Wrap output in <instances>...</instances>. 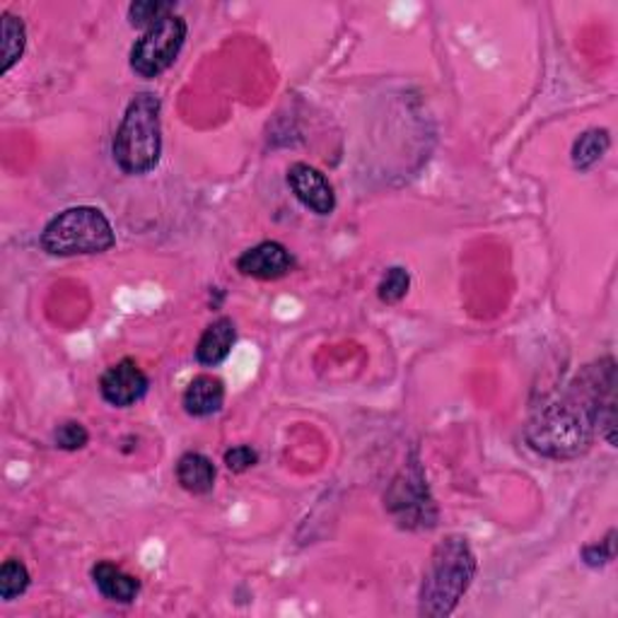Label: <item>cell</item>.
Instances as JSON below:
<instances>
[{
    "label": "cell",
    "mask_w": 618,
    "mask_h": 618,
    "mask_svg": "<svg viewBox=\"0 0 618 618\" xmlns=\"http://www.w3.org/2000/svg\"><path fill=\"white\" fill-rule=\"evenodd\" d=\"M181 404L185 411L193 418H209L225 404V384L221 377L215 375H199L193 377L189 387L185 389V396H181Z\"/></svg>",
    "instance_id": "obj_10"
},
{
    "label": "cell",
    "mask_w": 618,
    "mask_h": 618,
    "mask_svg": "<svg viewBox=\"0 0 618 618\" xmlns=\"http://www.w3.org/2000/svg\"><path fill=\"white\" fill-rule=\"evenodd\" d=\"M171 15H177V3H171V0H135L129 5L131 25L141 29H151Z\"/></svg>",
    "instance_id": "obj_16"
},
{
    "label": "cell",
    "mask_w": 618,
    "mask_h": 618,
    "mask_svg": "<svg viewBox=\"0 0 618 618\" xmlns=\"http://www.w3.org/2000/svg\"><path fill=\"white\" fill-rule=\"evenodd\" d=\"M611 135L606 129H590L580 135L572 145V165L580 171H590L594 165L602 163V157L609 153Z\"/></svg>",
    "instance_id": "obj_14"
},
{
    "label": "cell",
    "mask_w": 618,
    "mask_h": 618,
    "mask_svg": "<svg viewBox=\"0 0 618 618\" xmlns=\"http://www.w3.org/2000/svg\"><path fill=\"white\" fill-rule=\"evenodd\" d=\"M29 570L17 558H10L0 568V599L13 602L20 594H25L29 587Z\"/></svg>",
    "instance_id": "obj_17"
},
{
    "label": "cell",
    "mask_w": 618,
    "mask_h": 618,
    "mask_svg": "<svg viewBox=\"0 0 618 618\" xmlns=\"http://www.w3.org/2000/svg\"><path fill=\"white\" fill-rule=\"evenodd\" d=\"M54 442H56V448L63 450V452H78L90 442V432H87L83 423L66 420V423H61L59 428H56Z\"/></svg>",
    "instance_id": "obj_19"
},
{
    "label": "cell",
    "mask_w": 618,
    "mask_h": 618,
    "mask_svg": "<svg viewBox=\"0 0 618 618\" xmlns=\"http://www.w3.org/2000/svg\"><path fill=\"white\" fill-rule=\"evenodd\" d=\"M223 462L233 474H245L251 466L259 464V452L251 448V444H237V448H230L225 452Z\"/></svg>",
    "instance_id": "obj_21"
},
{
    "label": "cell",
    "mask_w": 618,
    "mask_h": 618,
    "mask_svg": "<svg viewBox=\"0 0 618 618\" xmlns=\"http://www.w3.org/2000/svg\"><path fill=\"white\" fill-rule=\"evenodd\" d=\"M117 245L109 217L93 205H75L59 213L41 233V247L51 257L105 254Z\"/></svg>",
    "instance_id": "obj_4"
},
{
    "label": "cell",
    "mask_w": 618,
    "mask_h": 618,
    "mask_svg": "<svg viewBox=\"0 0 618 618\" xmlns=\"http://www.w3.org/2000/svg\"><path fill=\"white\" fill-rule=\"evenodd\" d=\"M616 530H611L606 534V539L599 544H590L582 548V560H585V566L590 568H604L606 563H611L616 558Z\"/></svg>",
    "instance_id": "obj_20"
},
{
    "label": "cell",
    "mask_w": 618,
    "mask_h": 618,
    "mask_svg": "<svg viewBox=\"0 0 618 618\" xmlns=\"http://www.w3.org/2000/svg\"><path fill=\"white\" fill-rule=\"evenodd\" d=\"M157 95L141 93L126 107L123 119L114 135V163L123 175H147L163 157V123H159Z\"/></svg>",
    "instance_id": "obj_3"
},
{
    "label": "cell",
    "mask_w": 618,
    "mask_h": 618,
    "mask_svg": "<svg viewBox=\"0 0 618 618\" xmlns=\"http://www.w3.org/2000/svg\"><path fill=\"white\" fill-rule=\"evenodd\" d=\"M147 389H151V380L131 358L111 365L99 380V394L114 408L135 406L147 394Z\"/></svg>",
    "instance_id": "obj_7"
},
{
    "label": "cell",
    "mask_w": 618,
    "mask_h": 618,
    "mask_svg": "<svg viewBox=\"0 0 618 618\" xmlns=\"http://www.w3.org/2000/svg\"><path fill=\"white\" fill-rule=\"evenodd\" d=\"M235 341H237V326L233 319L230 317L215 319L213 324L205 326L199 338L197 360L205 365V368H215V365H221L227 356H230Z\"/></svg>",
    "instance_id": "obj_12"
},
{
    "label": "cell",
    "mask_w": 618,
    "mask_h": 618,
    "mask_svg": "<svg viewBox=\"0 0 618 618\" xmlns=\"http://www.w3.org/2000/svg\"><path fill=\"white\" fill-rule=\"evenodd\" d=\"M27 47V29L20 17L3 13V73L13 68Z\"/></svg>",
    "instance_id": "obj_15"
},
{
    "label": "cell",
    "mask_w": 618,
    "mask_h": 618,
    "mask_svg": "<svg viewBox=\"0 0 618 618\" xmlns=\"http://www.w3.org/2000/svg\"><path fill=\"white\" fill-rule=\"evenodd\" d=\"M288 187L307 211L331 215L336 211V193L326 175L307 163H295L288 169Z\"/></svg>",
    "instance_id": "obj_8"
},
{
    "label": "cell",
    "mask_w": 618,
    "mask_h": 618,
    "mask_svg": "<svg viewBox=\"0 0 618 618\" xmlns=\"http://www.w3.org/2000/svg\"><path fill=\"white\" fill-rule=\"evenodd\" d=\"M476 554L464 536H448L432 548L420 585V616H450L476 578Z\"/></svg>",
    "instance_id": "obj_2"
},
{
    "label": "cell",
    "mask_w": 618,
    "mask_h": 618,
    "mask_svg": "<svg viewBox=\"0 0 618 618\" xmlns=\"http://www.w3.org/2000/svg\"><path fill=\"white\" fill-rule=\"evenodd\" d=\"M408 288H411L408 271L402 266H392L384 273L382 283L377 285V295H380V300L384 305H396L408 295Z\"/></svg>",
    "instance_id": "obj_18"
},
{
    "label": "cell",
    "mask_w": 618,
    "mask_h": 618,
    "mask_svg": "<svg viewBox=\"0 0 618 618\" xmlns=\"http://www.w3.org/2000/svg\"><path fill=\"white\" fill-rule=\"evenodd\" d=\"M616 363L604 358L587 365L563 394L532 416L524 438L534 452L551 460H572L590 450L594 435L604 432L616 448Z\"/></svg>",
    "instance_id": "obj_1"
},
{
    "label": "cell",
    "mask_w": 618,
    "mask_h": 618,
    "mask_svg": "<svg viewBox=\"0 0 618 618\" xmlns=\"http://www.w3.org/2000/svg\"><path fill=\"white\" fill-rule=\"evenodd\" d=\"M387 510L406 530H430L438 524V508L428 490L426 474L418 462L406 464L387 490Z\"/></svg>",
    "instance_id": "obj_5"
},
{
    "label": "cell",
    "mask_w": 618,
    "mask_h": 618,
    "mask_svg": "<svg viewBox=\"0 0 618 618\" xmlns=\"http://www.w3.org/2000/svg\"><path fill=\"white\" fill-rule=\"evenodd\" d=\"M295 266V259L288 247L281 242H261L242 251L237 259V271L247 278L257 281H278L288 276Z\"/></svg>",
    "instance_id": "obj_9"
},
{
    "label": "cell",
    "mask_w": 618,
    "mask_h": 618,
    "mask_svg": "<svg viewBox=\"0 0 618 618\" xmlns=\"http://www.w3.org/2000/svg\"><path fill=\"white\" fill-rule=\"evenodd\" d=\"M93 582L102 597L117 604H131L141 594V580L135 575L123 572L119 566L109 563V560H99L93 566Z\"/></svg>",
    "instance_id": "obj_11"
},
{
    "label": "cell",
    "mask_w": 618,
    "mask_h": 618,
    "mask_svg": "<svg viewBox=\"0 0 618 618\" xmlns=\"http://www.w3.org/2000/svg\"><path fill=\"white\" fill-rule=\"evenodd\" d=\"M187 32V20L181 15H171L157 22L151 29H145L143 37L131 49V71L147 80L169 71L181 49H185Z\"/></svg>",
    "instance_id": "obj_6"
},
{
    "label": "cell",
    "mask_w": 618,
    "mask_h": 618,
    "mask_svg": "<svg viewBox=\"0 0 618 618\" xmlns=\"http://www.w3.org/2000/svg\"><path fill=\"white\" fill-rule=\"evenodd\" d=\"M217 468L213 460L201 452H187L177 462V480L179 486L193 496H205L215 488Z\"/></svg>",
    "instance_id": "obj_13"
}]
</instances>
